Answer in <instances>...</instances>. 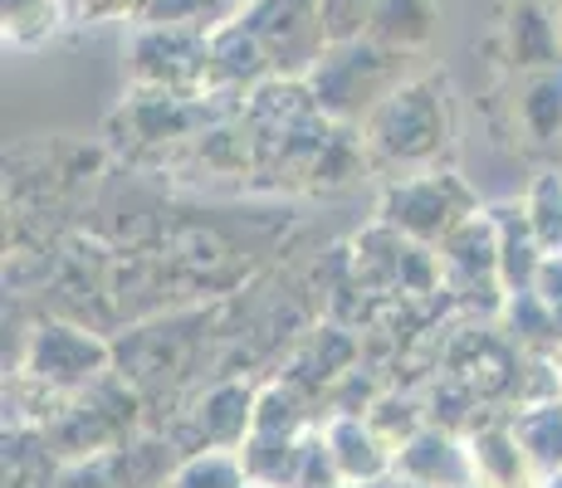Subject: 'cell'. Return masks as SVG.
<instances>
[{
  "mask_svg": "<svg viewBox=\"0 0 562 488\" xmlns=\"http://www.w3.org/2000/svg\"><path fill=\"white\" fill-rule=\"evenodd\" d=\"M490 215H494V230H499V284H504V293L533 288L548 249L538 245L533 220H528V205H499V211H490Z\"/></svg>",
  "mask_w": 562,
  "mask_h": 488,
  "instance_id": "11",
  "label": "cell"
},
{
  "mask_svg": "<svg viewBox=\"0 0 562 488\" xmlns=\"http://www.w3.org/2000/svg\"><path fill=\"white\" fill-rule=\"evenodd\" d=\"M440 274L460 288L499 284V230H494V215L474 211L470 220H460L456 230L440 240Z\"/></svg>",
  "mask_w": 562,
  "mask_h": 488,
  "instance_id": "7",
  "label": "cell"
},
{
  "mask_svg": "<svg viewBox=\"0 0 562 488\" xmlns=\"http://www.w3.org/2000/svg\"><path fill=\"white\" fill-rule=\"evenodd\" d=\"M538 488H562V469H558V474H548V479L538 484Z\"/></svg>",
  "mask_w": 562,
  "mask_h": 488,
  "instance_id": "27",
  "label": "cell"
},
{
  "mask_svg": "<svg viewBox=\"0 0 562 488\" xmlns=\"http://www.w3.org/2000/svg\"><path fill=\"white\" fill-rule=\"evenodd\" d=\"M133 69L143 83H157L167 93L196 89V83H211V39L205 30L187 25H147L137 35Z\"/></svg>",
  "mask_w": 562,
  "mask_h": 488,
  "instance_id": "5",
  "label": "cell"
},
{
  "mask_svg": "<svg viewBox=\"0 0 562 488\" xmlns=\"http://www.w3.org/2000/svg\"><path fill=\"white\" fill-rule=\"evenodd\" d=\"M518 123L533 143H553L562 137V69L528 73L524 98H518Z\"/></svg>",
  "mask_w": 562,
  "mask_h": 488,
  "instance_id": "17",
  "label": "cell"
},
{
  "mask_svg": "<svg viewBox=\"0 0 562 488\" xmlns=\"http://www.w3.org/2000/svg\"><path fill=\"white\" fill-rule=\"evenodd\" d=\"M396 474L426 488H474V454L440 430H416L396 444Z\"/></svg>",
  "mask_w": 562,
  "mask_h": 488,
  "instance_id": "9",
  "label": "cell"
},
{
  "mask_svg": "<svg viewBox=\"0 0 562 488\" xmlns=\"http://www.w3.org/2000/svg\"><path fill=\"white\" fill-rule=\"evenodd\" d=\"M171 488H250V474H245V464L231 459V454H205V459H191L187 469L171 479Z\"/></svg>",
  "mask_w": 562,
  "mask_h": 488,
  "instance_id": "21",
  "label": "cell"
},
{
  "mask_svg": "<svg viewBox=\"0 0 562 488\" xmlns=\"http://www.w3.org/2000/svg\"><path fill=\"white\" fill-rule=\"evenodd\" d=\"M54 30V0H5V35L30 45Z\"/></svg>",
  "mask_w": 562,
  "mask_h": 488,
  "instance_id": "24",
  "label": "cell"
},
{
  "mask_svg": "<svg viewBox=\"0 0 562 488\" xmlns=\"http://www.w3.org/2000/svg\"><path fill=\"white\" fill-rule=\"evenodd\" d=\"M299 450H304V440L289 435V430H250L245 450H240V464H245V474H250V484L289 488L294 484V469H299Z\"/></svg>",
  "mask_w": 562,
  "mask_h": 488,
  "instance_id": "15",
  "label": "cell"
},
{
  "mask_svg": "<svg viewBox=\"0 0 562 488\" xmlns=\"http://www.w3.org/2000/svg\"><path fill=\"white\" fill-rule=\"evenodd\" d=\"M553 5H562V0H553Z\"/></svg>",
  "mask_w": 562,
  "mask_h": 488,
  "instance_id": "31",
  "label": "cell"
},
{
  "mask_svg": "<svg viewBox=\"0 0 562 488\" xmlns=\"http://www.w3.org/2000/svg\"><path fill=\"white\" fill-rule=\"evenodd\" d=\"M103 362H108L103 342H93L89 332H74V328H59V322H54V328L35 332L25 366L49 386H83L103 372Z\"/></svg>",
  "mask_w": 562,
  "mask_h": 488,
  "instance_id": "8",
  "label": "cell"
},
{
  "mask_svg": "<svg viewBox=\"0 0 562 488\" xmlns=\"http://www.w3.org/2000/svg\"><path fill=\"white\" fill-rule=\"evenodd\" d=\"M436 0H376V15L367 25V39L386 49L420 54L436 35Z\"/></svg>",
  "mask_w": 562,
  "mask_h": 488,
  "instance_id": "12",
  "label": "cell"
},
{
  "mask_svg": "<svg viewBox=\"0 0 562 488\" xmlns=\"http://www.w3.org/2000/svg\"><path fill=\"white\" fill-rule=\"evenodd\" d=\"M533 288L543 293L548 303H562V254H543V269H538Z\"/></svg>",
  "mask_w": 562,
  "mask_h": 488,
  "instance_id": "25",
  "label": "cell"
},
{
  "mask_svg": "<svg viewBox=\"0 0 562 488\" xmlns=\"http://www.w3.org/2000/svg\"><path fill=\"white\" fill-rule=\"evenodd\" d=\"M235 20L265 45L274 73H304L308 79L313 64L328 54L318 0H245Z\"/></svg>",
  "mask_w": 562,
  "mask_h": 488,
  "instance_id": "3",
  "label": "cell"
},
{
  "mask_svg": "<svg viewBox=\"0 0 562 488\" xmlns=\"http://www.w3.org/2000/svg\"><path fill=\"white\" fill-rule=\"evenodd\" d=\"M509 332H514L518 347H528V352H562L558 308L538 288L509 293Z\"/></svg>",
  "mask_w": 562,
  "mask_h": 488,
  "instance_id": "18",
  "label": "cell"
},
{
  "mask_svg": "<svg viewBox=\"0 0 562 488\" xmlns=\"http://www.w3.org/2000/svg\"><path fill=\"white\" fill-rule=\"evenodd\" d=\"M362 488H426V484H416V479H402V474H386V479H376V484H362Z\"/></svg>",
  "mask_w": 562,
  "mask_h": 488,
  "instance_id": "26",
  "label": "cell"
},
{
  "mask_svg": "<svg viewBox=\"0 0 562 488\" xmlns=\"http://www.w3.org/2000/svg\"><path fill=\"white\" fill-rule=\"evenodd\" d=\"M509 430L518 435V444H524V454H528V464H533L543 479L562 469V400H543V406L518 410V420H514Z\"/></svg>",
  "mask_w": 562,
  "mask_h": 488,
  "instance_id": "16",
  "label": "cell"
},
{
  "mask_svg": "<svg viewBox=\"0 0 562 488\" xmlns=\"http://www.w3.org/2000/svg\"><path fill=\"white\" fill-rule=\"evenodd\" d=\"M328 444H333V459H338L348 484H376L396 469V444L386 440L372 420H358V416L333 420Z\"/></svg>",
  "mask_w": 562,
  "mask_h": 488,
  "instance_id": "10",
  "label": "cell"
},
{
  "mask_svg": "<svg viewBox=\"0 0 562 488\" xmlns=\"http://www.w3.org/2000/svg\"><path fill=\"white\" fill-rule=\"evenodd\" d=\"M474 454V484L484 488H533V464L514 430H480L470 444Z\"/></svg>",
  "mask_w": 562,
  "mask_h": 488,
  "instance_id": "13",
  "label": "cell"
},
{
  "mask_svg": "<svg viewBox=\"0 0 562 488\" xmlns=\"http://www.w3.org/2000/svg\"><path fill=\"white\" fill-rule=\"evenodd\" d=\"M338 459H333V444L328 435H304V450H299V469H294V484L289 488H342Z\"/></svg>",
  "mask_w": 562,
  "mask_h": 488,
  "instance_id": "22",
  "label": "cell"
},
{
  "mask_svg": "<svg viewBox=\"0 0 562 488\" xmlns=\"http://www.w3.org/2000/svg\"><path fill=\"white\" fill-rule=\"evenodd\" d=\"M411 59L406 49H386L376 39H338L328 45L318 64L308 73V98L323 117H338V123H367L376 107L386 103L402 83L411 79Z\"/></svg>",
  "mask_w": 562,
  "mask_h": 488,
  "instance_id": "1",
  "label": "cell"
},
{
  "mask_svg": "<svg viewBox=\"0 0 562 488\" xmlns=\"http://www.w3.org/2000/svg\"><path fill=\"white\" fill-rule=\"evenodd\" d=\"M265 73H274L269 69V54L240 20H231L225 30L211 35V83H235L240 89V83H255Z\"/></svg>",
  "mask_w": 562,
  "mask_h": 488,
  "instance_id": "14",
  "label": "cell"
},
{
  "mask_svg": "<svg viewBox=\"0 0 562 488\" xmlns=\"http://www.w3.org/2000/svg\"><path fill=\"white\" fill-rule=\"evenodd\" d=\"M450 143L446 89L436 79H406L367 117V147L386 167H430Z\"/></svg>",
  "mask_w": 562,
  "mask_h": 488,
  "instance_id": "2",
  "label": "cell"
},
{
  "mask_svg": "<svg viewBox=\"0 0 562 488\" xmlns=\"http://www.w3.org/2000/svg\"><path fill=\"white\" fill-rule=\"evenodd\" d=\"M250 406H255V400L245 396L240 386L215 390L211 406H205V416H201L205 435L221 440V444H245V435L255 430V410H250Z\"/></svg>",
  "mask_w": 562,
  "mask_h": 488,
  "instance_id": "19",
  "label": "cell"
},
{
  "mask_svg": "<svg viewBox=\"0 0 562 488\" xmlns=\"http://www.w3.org/2000/svg\"><path fill=\"white\" fill-rule=\"evenodd\" d=\"M470 215H474V195L464 191V181L446 177V171H426L416 181H402L382 201V225H392V230H402L420 245H440Z\"/></svg>",
  "mask_w": 562,
  "mask_h": 488,
  "instance_id": "4",
  "label": "cell"
},
{
  "mask_svg": "<svg viewBox=\"0 0 562 488\" xmlns=\"http://www.w3.org/2000/svg\"><path fill=\"white\" fill-rule=\"evenodd\" d=\"M558 382H562V366H558Z\"/></svg>",
  "mask_w": 562,
  "mask_h": 488,
  "instance_id": "29",
  "label": "cell"
},
{
  "mask_svg": "<svg viewBox=\"0 0 562 488\" xmlns=\"http://www.w3.org/2000/svg\"><path fill=\"white\" fill-rule=\"evenodd\" d=\"M250 488H265V484H250Z\"/></svg>",
  "mask_w": 562,
  "mask_h": 488,
  "instance_id": "30",
  "label": "cell"
},
{
  "mask_svg": "<svg viewBox=\"0 0 562 488\" xmlns=\"http://www.w3.org/2000/svg\"><path fill=\"white\" fill-rule=\"evenodd\" d=\"M504 59L524 73L562 69V25L553 0H509L504 10Z\"/></svg>",
  "mask_w": 562,
  "mask_h": 488,
  "instance_id": "6",
  "label": "cell"
},
{
  "mask_svg": "<svg viewBox=\"0 0 562 488\" xmlns=\"http://www.w3.org/2000/svg\"><path fill=\"white\" fill-rule=\"evenodd\" d=\"M318 15H323L328 45H338V39H362L376 15V0H318Z\"/></svg>",
  "mask_w": 562,
  "mask_h": 488,
  "instance_id": "23",
  "label": "cell"
},
{
  "mask_svg": "<svg viewBox=\"0 0 562 488\" xmlns=\"http://www.w3.org/2000/svg\"><path fill=\"white\" fill-rule=\"evenodd\" d=\"M553 10H558V25H562V5H553Z\"/></svg>",
  "mask_w": 562,
  "mask_h": 488,
  "instance_id": "28",
  "label": "cell"
},
{
  "mask_svg": "<svg viewBox=\"0 0 562 488\" xmlns=\"http://www.w3.org/2000/svg\"><path fill=\"white\" fill-rule=\"evenodd\" d=\"M342 488H348V484H342ZM358 488H362V484H358Z\"/></svg>",
  "mask_w": 562,
  "mask_h": 488,
  "instance_id": "32",
  "label": "cell"
},
{
  "mask_svg": "<svg viewBox=\"0 0 562 488\" xmlns=\"http://www.w3.org/2000/svg\"><path fill=\"white\" fill-rule=\"evenodd\" d=\"M528 220H533V235L548 254H562V177L558 171H543L528 191Z\"/></svg>",
  "mask_w": 562,
  "mask_h": 488,
  "instance_id": "20",
  "label": "cell"
}]
</instances>
